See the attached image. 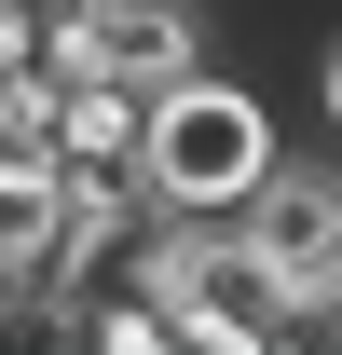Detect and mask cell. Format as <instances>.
<instances>
[{"mask_svg":"<svg viewBox=\"0 0 342 355\" xmlns=\"http://www.w3.org/2000/svg\"><path fill=\"white\" fill-rule=\"evenodd\" d=\"M137 123H151V96H137V83H110V69H55V164L137 178Z\"/></svg>","mask_w":342,"mask_h":355,"instance_id":"3957f363","label":"cell"},{"mask_svg":"<svg viewBox=\"0 0 342 355\" xmlns=\"http://www.w3.org/2000/svg\"><path fill=\"white\" fill-rule=\"evenodd\" d=\"M219 219L247 232V260H260V273H288V301H315V287L342 273V164L274 150V164H260L247 191L219 205ZM288 342H301V328H288Z\"/></svg>","mask_w":342,"mask_h":355,"instance_id":"7a4b0ae2","label":"cell"},{"mask_svg":"<svg viewBox=\"0 0 342 355\" xmlns=\"http://www.w3.org/2000/svg\"><path fill=\"white\" fill-rule=\"evenodd\" d=\"M288 150V123H274V96L260 83H233V69H192V83H165L151 96V123H137V191L151 205H178V219H219L233 191H247L260 164Z\"/></svg>","mask_w":342,"mask_h":355,"instance_id":"6da1fadb","label":"cell"},{"mask_svg":"<svg viewBox=\"0 0 342 355\" xmlns=\"http://www.w3.org/2000/svg\"><path fill=\"white\" fill-rule=\"evenodd\" d=\"M315 110H329V137H342V14H329V42H315Z\"/></svg>","mask_w":342,"mask_h":355,"instance_id":"277c9868","label":"cell"}]
</instances>
